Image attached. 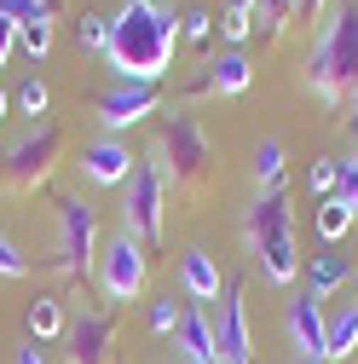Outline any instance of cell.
Wrapping results in <instances>:
<instances>
[{"instance_id":"cell-1","label":"cell","mask_w":358,"mask_h":364,"mask_svg":"<svg viewBox=\"0 0 358 364\" xmlns=\"http://www.w3.org/2000/svg\"><path fill=\"white\" fill-rule=\"evenodd\" d=\"M173 47H179L173 12L139 6V0H121V12L110 18V47H104V58H110V70H116L121 81L156 87V75H168V64H173Z\"/></svg>"},{"instance_id":"cell-2","label":"cell","mask_w":358,"mask_h":364,"mask_svg":"<svg viewBox=\"0 0 358 364\" xmlns=\"http://www.w3.org/2000/svg\"><path fill=\"white\" fill-rule=\"evenodd\" d=\"M306 87L318 105L358 99V0H335L318 23V41L306 53Z\"/></svg>"},{"instance_id":"cell-3","label":"cell","mask_w":358,"mask_h":364,"mask_svg":"<svg viewBox=\"0 0 358 364\" xmlns=\"http://www.w3.org/2000/svg\"><path fill=\"white\" fill-rule=\"evenodd\" d=\"M99 208L87 197H58V237H53V266L64 284H81L99 266Z\"/></svg>"},{"instance_id":"cell-4","label":"cell","mask_w":358,"mask_h":364,"mask_svg":"<svg viewBox=\"0 0 358 364\" xmlns=\"http://www.w3.org/2000/svg\"><path fill=\"white\" fill-rule=\"evenodd\" d=\"M121 232H133L145 249H156L168 232V173L151 156L133 162L127 186H121Z\"/></svg>"},{"instance_id":"cell-5","label":"cell","mask_w":358,"mask_h":364,"mask_svg":"<svg viewBox=\"0 0 358 364\" xmlns=\"http://www.w3.org/2000/svg\"><path fill=\"white\" fill-rule=\"evenodd\" d=\"M151 162L168 173V186H185V179H202L208 162H214V145H208V133L191 110H173L156 133V145H151Z\"/></svg>"},{"instance_id":"cell-6","label":"cell","mask_w":358,"mask_h":364,"mask_svg":"<svg viewBox=\"0 0 358 364\" xmlns=\"http://www.w3.org/2000/svg\"><path fill=\"white\" fill-rule=\"evenodd\" d=\"M145 278H151V249L133 237V232H116L99 243V266H93V284L104 295V306H127L145 295Z\"/></svg>"},{"instance_id":"cell-7","label":"cell","mask_w":358,"mask_h":364,"mask_svg":"<svg viewBox=\"0 0 358 364\" xmlns=\"http://www.w3.org/2000/svg\"><path fill=\"white\" fill-rule=\"evenodd\" d=\"M58 151H64L58 122H29L18 139L0 151V173H6L12 191H35V186H47V173L58 168Z\"/></svg>"},{"instance_id":"cell-8","label":"cell","mask_w":358,"mask_h":364,"mask_svg":"<svg viewBox=\"0 0 358 364\" xmlns=\"http://www.w3.org/2000/svg\"><path fill=\"white\" fill-rule=\"evenodd\" d=\"M214 341H219V364H254L249 301H243V284H237V278H226V295H219V324H214Z\"/></svg>"},{"instance_id":"cell-9","label":"cell","mask_w":358,"mask_h":364,"mask_svg":"<svg viewBox=\"0 0 358 364\" xmlns=\"http://www.w3.org/2000/svg\"><path fill=\"white\" fill-rule=\"evenodd\" d=\"M156 105H162V93L156 87H145V81H116V87H104L99 93V122H104V133H127V127H139L145 116H156Z\"/></svg>"},{"instance_id":"cell-10","label":"cell","mask_w":358,"mask_h":364,"mask_svg":"<svg viewBox=\"0 0 358 364\" xmlns=\"http://www.w3.org/2000/svg\"><path fill=\"white\" fill-rule=\"evenodd\" d=\"M139 156H127V145L116 139V133H99L93 145H81V179L87 186H104V191H121L127 173Z\"/></svg>"},{"instance_id":"cell-11","label":"cell","mask_w":358,"mask_h":364,"mask_svg":"<svg viewBox=\"0 0 358 364\" xmlns=\"http://www.w3.org/2000/svg\"><path fill=\"white\" fill-rule=\"evenodd\" d=\"M295 232V203L289 191H260L243 214V243L260 249V243H272V237H289Z\"/></svg>"},{"instance_id":"cell-12","label":"cell","mask_w":358,"mask_h":364,"mask_svg":"<svg viewBox=\"0 0 358 364\" xmlns=\"http://www.w3.org/2000/svg\"><path fill=\"white\" fill-rule=\"evenodd\" d=\"M283 330H289V341H295V358H324L330 312L312 301L306 289H295V295H289V306H283Z\"/></svg>"},{"instance_id":"cell-13","label":"cell","mask_w":358,"mask_h":364,"mask_svg":"<svg viewBox=\"0 0 358 364\" xmlns=\"http://www.w3.org/2000/svg\"><path fill=\"white\" fill-rule=\"evenodd\" d=\"M64 358L70 364H110V341H116V324H110V312H81L75 324L64 330Z\"/></svg>"},{"instance_id":"cell-14","label":"cell","mask_w":358,"mask_h":364,"mask_svg":"<svg viewBox=\"0 0 358 364\" xmlns=\"http://www.w3.org/2000/svg\"><path fill=\"white\" fill-rule=\"evenodd\" d=\"M173 341H179V358H185V364H219L214 318H208L197 301H185V306H179V330H173Z\"/></svg>"},{"instance_id":"cell-15","label":"cell","mask_w":358,"mask_h":364,"mask_svg":"<svg viewBox=\"0 0 358 364\" xmlns=\"http://www.w3.org/2000/svg\"><path fill=\"white\" fill-rule=\"evenodd\" d=\"M249 81H254V64H249V53H243V47H226L219 58H208V87H214L219 99L249 93Z\"/></svg>"},{"instance_id":"cell-16","label":"cell","mask_w":358,"mask_h":364,"mask_svg":"<svg viewBox=\"0 0 358 364\" xmlns=\"http://www.w3.org/2000/svg\"><path fill=\"white\" fill-rule=\"evenodd\" d=\"M179 289H185L197 306L219 295V266H214L208 249H185V260H179Z\"/></svg>"},{"instance_id":"cell-17","label":"cell","mask_w":358,"mask_h":364,"mask_svg":"<svg viewBox=\"0 0 358 364\" xmlns=\"http://www.w3.org/2000/svg\"><path fill=\"white\" fill-rule=\"evenodd\" d=\"M347 278H352V266H347L341 255H312V266H306V295L324 306L335 289H347Z\"/></svg>"},{"instance_id":"cell-18","label":"cell","mask_w":358,"mask_h":364,"mask_svg":"<svg viewBox=\"0 0 358 364\" xmlns=\"http://www.w3.org/2000/svg\"><path fill=\"white\" fill-rule=\"evenodd\" d=\"M347 353H358V301L335 306V312H330V330H324V358L335 364V358H347Z\"/></svg>"},{"instance_id":"cell-19","label":"cell","mask_w":358,"mask_h":364,"mask_svg":"<svg viewBox=\"0 0 358 364\" xmlns=\"http://www.w3.org/2000/svg\"><path fill=\"white\" fill-rule=\"evenodd\" d=\"M283 139H260V151H254V186L260 191H283Z\"/></svg>"},{"instance_id":"cell-20","label":"cell","mask_w":358,"mask_h":364,"mask_svg":"<svg viewBox=\"0 0 358 364\" xmlns=\"http://www.w3.org/2000/svg\"><path fill=\"white\" fill-rule=\"evenodd\" d=\"M64 330H70V324H64V306H58L53 295H35V301H29V336H35V341H58Z\"/></svg>"},{"instance_id":"cell-21","label":"cell","mask_w":358,"mask_h":364,"mask_svg":"<svg viewBox=\"0 0 358 364\" xmlns=\"http://www.w3.org/2000/svg\"><path fill=\"white\" fill-rule=\"evenodd\" d=\"M0 18L18 29H40V23H53V0H0Z\"/></svg>"},{"instance_id":"cell-22","label":"cell","mask_w":358,"mask_h":364,"mask_svg":"<svg viewBox=\"0 0 358 364\" xmlns=\"http://www.w3.org/2000/svg\"><path fill=\"white\" fill-rule=\"evenodd\" d=\"M335 186H341V156H318V162L306 168V197L330 203V197H335Z\"/></svg>"},{"instance_id":"cell-23","label":"cell","mask_w":358,"mask_h":364,"mask_svg":"<svg viewBox=\"0 0 358 364\" xmlns=\"http://www.w3.org/2000/svg\"><path fill=\"white\" fill-rule=\"evenodd\" d=\"M312 225H318V237H324V243H341V237L352 232L358 220H352V214H347V208H341V203L330 197V203H318V214H312Z\"/></svg>"},{"instance_id":"cell-24","label":"cell","mask_w":358,"mask_h":364,"mask_svg":"<svg viewBox=\"0 0 358 364\" xmlns=\"http://www.w3.org/2000/svg\"><path fill=\"white\" fill-rule=\"evenodd\" d=\"M295 12H300V0H260V6H254V29L283 35V29L295 23Z\"/></svg>"},{"instance_id":"cell-25","label":"cell","mask_w":358,"mask_h":364,"mask_svg":"<svg viewBox=\"0 0 358 364\" xmlns=\"http://www.w3.org/2000/svg\"><path fill=\"white\" fill-rule=\"evenodd\" d=\"M75 47H81V53H104V47H110V18L87 12V18L75 23Z\"/></svg>"},{"instance_id":"cell-26","label":"cell","mask_w":358,"mask_h":364,"mask_svg":"<svg viewBox=\"0 0 358 364\" xmlns=\"http://www.w3.org/2000/svg\"><path fill=\"white\" fill-rule=\"evenodd\" d=\"M335 203L358 220V151H352V156H341V186H335Z\"/></svg>"},{"instance_id":"cell-27","label":"cell","mask_w":358,"mask_h":364,"mask_svg":"<svg viewBox=\"0 0 358 364\" xmlns=\"http://www.w3.org/2000/svg\"><path fill=\"white\" fill-rule=\"evenodd\" d=\"M179 35H185L191 47H208V35H214V23H208V6H191L185 18H179Z\"/></svg>"},{"instance_id":"cell-28","label":"cell","mask_w":358,"mask_h":364,"mask_svg":"<svg viewBox=\"0 0 358 364\" xmlns=\"http://www.w3.org/2000/svg\"><path fill=\"white\" fill-rule=\"evenodd\" d=\"M0 278H29V255H23L6 232H0Z\"/></svg>"},{"instance_id":"cell-29","label":"cell","mask_w":358,"mask_h":364,"mask_svg":"<svg viewBox=\"0 0 358 364\" xmlns=\"http://www.w3.org/2000/svg\"><path fill=\"white\" fill-rule=\"evenodd\" d=\"M18 110H23V116H47V81H40V75H29V81L18 87Z\"/></svg>"},{"instance_id":"cell-30","label":"cell","mask_w":358,"mask_h":364,"mask_svg":"<svg viewBox=\"0 0 358 364\" xmlns=\"http://www.w3.org/2000/svg\"><path fill=\"white\" fill-rule=\"evenodd\" d=\"M151 330H156V336H173V330H179V306H173V295L151 306Z\"/></svg>"},{"instance_id":"cell-31","label":"cell","mask_w":358,"mask_h":364,"mask_svg":"<svg viewBox=\"0 0 358 364\" xmlns=\"http://www.w3.org/2000/svg\"><path fill=\"white\" fill-rule=\"evenodd\" d=\"M219 29H226V41H232V47H243V41L254 35V18H243V12H226V23H219Z\"/></svg>"},{"instance_id":"cell-32","label":"cell","mask_w":358,"mask_h":364,"mask_svg":"<svg viewBox=\"0 0 358 364\" xmlns=\"http://www.w3.org/2000/svg\"><path fill=\"white\" fill-rule=\"evenodd\" d=\"M18 47V23H6V18H0V70H6V53Z\"/></svg>"},{"instance_id":"cell-33","label":"cell","mask_w":358,"mask_h":364,"mask_svg":"<svg viewBox=\"0 0 358 364\" xmlns=\"http://www.w3.org/2000/svg\"><path fill=\"white\" fill-rule=\"evenodd\" d=\"M18 364H47V353H40V347L29 341V347H18Z\"/></svg>"},{"instance_id":"cell-34","label":"cell","mask_w":358,"mask_h":364,"mask_svg":"<svg viewBox=\"0 0 358 364\" xmlns=\"http://www.w3.org/2000/svg\"><path fill=\"white\" fill-rule=\"evenodd\" d=\"M254 6L260 0H226V12H243V18H254Z\"/></svg>"},{"instance_id":"cell-35","label":"cell","mask_w":358,"mask_h":364,"mask_svg":"<svg viewBox=\"0 0 358 364\" xmlns=\"http://www.w3.org/2000/svg\"><path fill=\"white\" fill-rule=\"evenodd\" d=\"M330 6V0H300V12H324Z\"/></svg>"},{"instance_id":"cell-36","label":"cell","mask_w":358,"mask_h":364,"mask_svg":"<svg viewBox=\"0 0 358 364\" xmlns=\"http://www.w3.org/2000/svg\"><path fill=\"white\" fill-rule=\"evenodd\" d=\"M6 110H12V99H6V87H0V122H6Z\"/></svg>"},{"instance_id":"cell-37","label":"cell","mask_w":358,"mask_h":364,"mask_svg":"<svg viewBox=\"0 0 358 364\" xmlns=\"http://www.w3.org/2000/svg\"><path fill=\"white\" fill-rule=\"evenodd\" d=\"M352 145H358V99H352Z\"/></svg>"},{"instance_id":"cell-38","label":"cell","mask_w":358,"mask_h":364,"mask_svg":"<svg viewBox=\"0 0 358 364\" xmlns=\"http://www.w3.org/2000/svg\"><path fill=\"white\" fill-rule=\"evenodd\" d=\"M295 364H330V358H295Z\"/></svg>"},{"instance_id":"cell-39","label":"cell","mask_w":358,"mask_h":364,"mask_svg":"<svg viewBox=\"0 0 358 364\" xmlns=\"http://www.w3.org/2000/svg\"><path fill=\"white\" fill-rule=\"evenodd\" d=\"M139 6H162V0H139Z\"/></svg>"}]
</instances>
